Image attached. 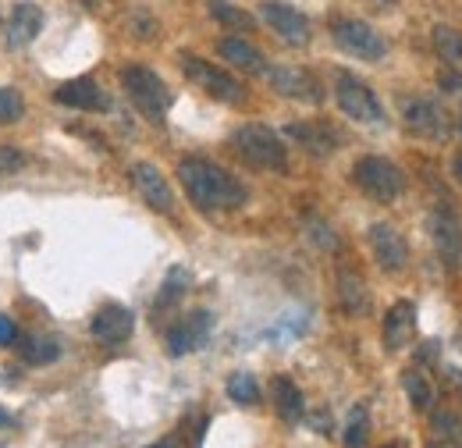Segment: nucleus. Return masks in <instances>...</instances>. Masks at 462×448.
I'll return each instance as SVG.
<instances>
[{
	"label": "nucleus",
	"mask_w": 462,
	"mask_h": 448,
	"mask_svg": "<svg viewBox=\"0 0 462 448\" xmlns=\"http://www.w3.org/2000/svg\"><path fill=\"white\" fill-rule=\"evenodd\" d=\"M22 164V157L11 150V146H0V171H11V168H18Z\"/></svg>",
	"instance_id": "obj_34"
},
{
	"label": "nucleus",
	"mask_w": 462,
	"mask_h": 448,
	"mask_svg": "<svg viewBox=\"0 0 462 448\" xmlns=\"http://www.w3.org/2000/svg\"><path fill=\"white\" fill-rule=\"evenodd\" d=\"M310 424L320 431V434H331V416H324V413H317V416H310Z\"/></svg>",
	"instance_id": "obj_36"
},
{
	"label": "nucleus",
	"mask_w": 462,
	"mask_h": 448,
	"mask_svg": "<svg viewBox=\"0 0 462 448\" xmlns=\"http://www.w3.org/2000/svg\"><path fill=\"white\" fill-rule=\"evenodd\" d=\"M22 356H25V363H32V367H47V363H54L60 356L58 341L54 338H40L32 335L25 345H22Z\"/></svg>",
	"instance_id": "obj_26"
},
{
	"label": "nucleus",
	"mask_w": 462,
	"mask_h": 448,
	"mask_svg": "<svg viewBox=\"0 0 462 448\" xmlns=\"http://www.w3.org/2000/svg\"><path fill=\"white\" fill-rule=\"evenodd\" d=\"M207 7H210V14H214L225 29H231V33H253V29H256L253 14L242 11V7H235L231 0H207Z\"/></svg>",
	"instance_id": "obj_23"
},
{
	"label": "nucleus",
	"mask_w": 462,
	"mask_h": 448,
	"mask_svg": "<svg viewBox=\"0 0 462 448\" xmlns=\"http://www.w3.org/2000/svg\"><path fill=\"white\" fill-rule=\"evenodd\" d=\"M366 434H370V416L363 406H356L346 424V448H366Z\"/></svg>",
	"instance_id": "obj_29"
},
{
	"label": "nucleus",
	"mask_w": 462,
	"mask_h": 448,
	"mask_svg": "<svg viewBox=\"0 0 462 448\" xmlns=\"http://www.w3.org/2000/svg\"><path fill=\"white\" fill-rule=\"evenodd\" d=\"M231 150L256 171H271V174L289 171V146L267 125H238L231 132Z\"/></svg>",
	"instance_id": "obj_2"
},
{
	"label": "nucleus",
	"mask_w": 462,
	"mask_h": 448,
	"mask_svg": "<svg viewBox=\"0 0 462 448\" xmlns=\"http://www.w3.org/2000/svg\"><path fill=\"white\" fill-rule=\"evenodd\" d=\"M310 228H313V235H317L320 246H328V249L335 246V235H331V228H328L324 221H310Z\"/></svg>",
	"instance_id": "obj_33"
},
{
	"label": "nucleus",
	"mask_w": 462,
	"mask_h": 448,
	"mask_svg": "<svg viewBox=\"0 0 462 448\" xmlns=\"http://www.w3.org/2000/svg\"><path fill=\"white\" fill-rule=\"evenodd\" d=\"M217 51H221V57L228 61L231 68H238V71H249V75H263V71H267V57L260 54L249 40H242V36L221 40Z\"/></svg>",
	"instance_id": "obj_20"
},
{
	"label": "nucleus",
	"mask_w": 462,
	"mask_h": 448,
	"mask_svg": "<svg viewBox=\"0 0 462 448\" xmlns=\"http://www.w3.org/2000/svg\"><path fill=\"white\" fill-rule=\"evenodd\" d=\"M132 331H135V313L128 306L107 303L93 317V338H100L104 345H121V341L132 338Z\"/></svg>",
	"instance_id": "obj_15"
},
{
	"label": "nucleus",
	"mask_w": 462,
	"mask_h": 448,
	"mask_svg": "<svg viewBox=\"0 0 462 448\" xmlns=\"http://www.w3.org/2000/svg\"><path fill=\"white\" fill-rule=\"evenodd\" d=\"M185 288H189V271L185 267H174L168 281H164V292L157 295V303H153V313H161L164 306H174L181 295H185Z\"/></svg>",
	"instance_id": "obj_28"
},
{
	"label": "nucleus",
	"mask_w": 462,
	"mask_h": 448,
	"mask_svg": "<svg viewBox=\"0 0 462 448\" xmlns=\"http://www.w3.org/2000/svg\"><path fill=\"white\" fill-rule=\"evenodd\" d=\"M14 341V324L7 317H0V345H11Z\"/></svg>",
	"instance_id": "obj_35"
},
{
	"label": "nucleus",
	"mask_w": 462,
	"mask_h": 448,
	"mask_svg": "<svg viewBox=\"0 0 462 448\" xmlns=\"http://www.w3.org/2000/svg\"><path fill=\"white\" fill-rule=\"evenodd\" d=\"M132 185L139 189V196L150 210H157V214H171L174 210V192L157 164H150V161L132 164Z\"/></svg>",
	"instance_id": "obj_11"
},
{
	"label": "nucleus",
	"mask_w": 462,
	"mask_h": 448,
	"mask_svg": "<svg viewBox=\"0 0 462 448\" xmlns=\"http://www.w3.org/2000/svg\"><path fill=\"white\" fill-rule=\"evenodd\" d=\"M97 4H100V0H86V7H97Z\"/></svg>",
	"instance_id": "obj_41"
},
{
	"label": "nucleus",
	"mask_w": 462,
	"mask_h": 448,
	"mask_svg": "<svg viewBox=\"0 0 462 448\" xmlns=\"http://www.w3.org/2000/svg\"><path fill=\"white\" fill-rule=\"evenodd\" d=\"M416 331V306L409 299H399L388 313H384V349L388 352H399L412 341Z\"/></svg>",
	"instance_id": "obj_18"
},
{
	"label": "nucleus",
	"mask_w": 462,
	"mask_h": 448,
	"mask_svg": "<svg viewBox=\"0 0 462 448\" xmlns=\"http://www.w3.org/2000/svg\"><path fill=\"white\" fill-rule=\"evenodd\" d=\"M405 128L420 139H445L448 135V114L441 111L434 100H405L402 104Z\"/></svg>",
	"instance_id": "obj_12"
},
{
	"label": "nucleus",
	"mask_w": 462,
	"mask_h": 448,
	"mask_svg": "<svg viewBox=\"0 0 462 448\" xmlns=\"http://www.w3.org/2000/svg\"><path fill=\"white\" fill-rule=\"evenodd\" d=\"M210 328H214V317H210L207 310L185 313L171 331H168V352H171V356H185V352L199 349V345L207 341V335H210Z\"/></svg>",
	"instance_id": "obj_14"
},
{
	"label": "nucleus",
	"mask_w": 462,
	"mask_h": 448,
	"mask_svg": "<svg viewBox=\"0 0 462 448\" xmlns=\"http://www.w3.org/2000/svg\"><path fill=\"white\" fill-rule=\"evenodd\" d=\"M54 100L64 104V107H75V111H104L107 107V97H104V89L93 79H71V82H64L58 93H54Z\"/></svg>",
	"instance_id": "obj_19"
},
{
	"label": "nucleus",
	"mask_w": 462,
	"mask_h": 448,
	"mask_svg": "<svg viewBox=\"0 0 462 448\" xmlns=\"http://www.w3.org/2000/svg\"><path fill=\"white\" fill-rule=\"evenodd\" d=\"M434 427H438L445 438H456V445H462V420L452 409H438V413H434Z\"/></svg>",
	"instance_id": "obj_31"
},
{
	"label": "nucleus",
	"mask_w": 462,
	"mask_h": 448,
	"mask_svg": "<svg viewBox=\"0 0 462 448\" xmlns=\"http://www.w3.org/2000/svg\"><path fill=\"white\" fill-rule=\"evenodd\" d=\"M352 182L374 203H395L405 192L402 168L395 161H388V157H359L352 164Z\"/></svg>",
	"instance_id": "obj_3"
},
{
	"label": "nucleus",
	"mask_w": 462,
	"mask_h": 448,
	"mask_svg": "<svg viewBox=\"0 0 462 448\" xmlns=\"http://www.w3.org/2000/svg\"><path fill=\"white\" fill-rule=\"evenodd\" d=\"M438 86H441L445 93H462V75L452 71V68H441V71H438Z\"/></svg>",
	"instance_id": "obj_32"
},
{
	"label": "nucleus",
	"mask_w": 462,
	"mask_h": 448,
	"mask_svg": "<svg viewBox=\"0 0 462 448\" xmlns=\"http://www.w3.org/2000/svg\"><path fill=\"white\" fill-rule=\"evenodd\" d=\"M178 64H181L185 79H189L196 89H203L207 97H214V100H221V104H242V97H245L242 82H238L235 75H228L225 68H217L214 61H203V57H196V54H181Z\"/></svg>",
	"instance_id": "obj_5"
},
{
	"label": "nucleus",
	"mask_w": 462,
	"mask_h": 448,
	"mask_svg": "<svg viewBox=\"0 0 462 448\" xmlns=\"http://www.w3.org/2000/svg\"><path fill=\"white\" fill-rule=\"evenodd\" d=\"M430 238H434V249L441 257L445 267H462V224L448 214V210H434L430 218Z\"/></svg>",
	"instance_id": "obj_13"
},
{
	"label": "nucleus",
	"mask_w": 462,
	"mask_h": 448,
	"mask_svg": "<svg viewBox=\"0 0 462 448\" xmlns=\"http://www.w3.org/2000/svg\"><path fill=\"white\" fill-rule=\"evenodd\" d=\"M263 79L271 82V89L285 100H299V104H320L324 100V86L317 75H310L306 68H291V64H278L267 68Z\"/></svg>",
	"instance_id": "obj_8"
},
{
	"label": "nucleus",
	"mask_w": 462,
	"mask_h": 448,
	"mask_svg": "<svg viewBox=\"0 0 462 448\" xmlns=\"http://www.w3.org/2000/svg\"><path fill=\"white\" fill-rule=\"evenodd\" d=\"M228 398L231 402H238V406H256V402H260V385H256V378H253V374H245V370L231 374L228 378Z\"/></svg>",
	"instance_id": "obj_27"
},
{
	"label": "nucleus",
	"mask_w": 462,
	"mask_h": 448,
	"mask_svg": "<svg viewBox=\"0 0 462 448\" xmlns=\"http://www.w3.org/2000/svg\"><path fill=\"white\" fill-rule=\"evenodd\" d=\"M274 409L285 424H299L306 416V398L299 392V385L291 378H278L274 381Z\"/></svg>",
	"instance_id": "obj_22"
},
{
	"label": "nucleus",
	"mask_w": 462,
	"mask_h": 448,
	"mask_svg": "<svg viewBox=\"0 0 462 448\" xmlns=\"http://www.w3.org/2000/svg\"><path fill=\"white\" fill-rule=\"evenodd\" d=\"M22 114H25V100H22V93H18V89L0 86V125L18 121Z\"/></svg>",
	"instance_id": "obj_30"
},
{
	"label": "nucleus",
	"mask_w": 462,
	"mask_h": 448,
	"mask_svg": "<svg viewBox=\"0 0 462 448\" xmlns=\"http://www.w3.org/2000/svg\"><path fill=\"white\" fill-rule=\"evenodd\" d=\"M285 135L291 143H299L310 157H331L338 150V135L324 121H295V125L285 128Z\"/></svg>",
	"instance_id": "obj_16"
},
{
	"label": "nucleus",
	"mask_w": 462,
	"mask_h": 448,
	"mask_svg": "<svg viewBox=\"0 0 462 448\" xmlns=\"http://www.w3.org/2000/svg\"><path fill=\"white\" fill-rule=\"evenodd\" d=\"M0 424H4V413H0Z\"/></svg>",
	"instance_id": "obj_43"
},
{
	"label": "nucleus",
	"mask_w": 462,
	"mask_h": 448,
	"mask_svg": "<svg viewBox=\"0 0 462 448\" xmlns=\"http://www.w3.org/2000/svg\"><path fill=\"white\" fill-rule=\"evenodd\" d=\"M434 51L448 64H462V33L452 25H434Z\"/></svg>",
	"instance_id": "obj_25"
},
{
	"label": "nucleus",
	"mask_w": 462,
	"mask_h": 448,
	"mask_svg": "<svg viewBox=\"0 0 462 448\" xmlns=\"http://www.w3.org/2000/svg\"><path fill=\"white\" fill-rule=\"evenodd\" d=\"M366 4H374V7H381V11H388V7H395V0H366Z\"/></svg>",
	"instance_id": "obj_38"
},
{
	"label": "nucleus",
	"mask_w": 462,
	"mask_h": 448,
	"mask_svg": "<svg viewBox=\"0 0 462 448\" xmlns=\"http://www.w3.org/2000/svg\"><path fill=\"white\" fill-rule=\"evenodd\" d=\"M366 238H370L374 260H377V267L384 275H402L405 267H409V242H405V235L395 224L388 221L370 224V235Z\"/></svg>",
	"instance_id": "obj_10"
},
{
	"label": "nucleus",
	"mask_w": 462,
	"mask_h": 448,
	"mask_svg": "<svg viewBox=\"0 0 462 448\" xmlns=\"http://www.w3.org/2000/svg\"><path fill=\"white\" fill-rule=\"evenodd\" d=\"M40 33H43V11H40V4H32V0L14 4L11 18H7V40H11V47H29Z\"/></svg>",
	"instance_id": "obj_17"
},
{
	"label": "nucleus",
	"mask_w": 462,
	"mask_h": 448,
	"mask_svg": "<svg viewBox=\"0 0 462 448\" xmlns=\"http://www.w3.org/2000/svg\"><path fill=\"white\" fill-rule=\"evenodd\" d=\"M427 448H459V445H452V442H434V445H427Z\"/></svg>",
	"instance_id": "obj_40"
},
{
	"label": "nucleus",
	"mask_w": 462,
	"mask_h": 448,
	"mask_svg": "<svg viewBox=\"0 0 462 448\" xmlns=\"http://www.w3.org/2000/svg\"><path fill=\"white\" fill-rule=\"evenodd\" d=\"M338 306L346 310L348 317H363L370 310L366 281L359 278L356 271H338Z\"/></svg>",
	"instance_id": "obj_21"
},
{
	"label": "nucleus",
	"mask_w": 462,
	"mask_h": 448,
	"mask_svg": "<svg viewBox=\"0 0 462 448\" xmlns=\"http://www.w3.org/2000/svg\"><path fill=\"white\" fill-rule=\"evenodd\" d=\"M452 174H456V178H459V182H462V154H459V157H456V164H452Z\"/></svg>",
	"instance_id": "obj_39"
},
{
	"label": "nucleus",
	"mask_w": 462,
	"mask_h": 448,
	"mask_svg": "<svg viewBox=\"0 0 462 448\" xmlns=\"http://www.w3.org/2000/svg\"><path fill=\"white\" fill-rule=\"evenodd\" d=\"M260 18L271 25V33L289 43V47H306L313 40V29H310V18L302 11H295L291 4H282V0H263L260 4Z\"/></svg>",
	"instance_id": "obj_9"
},
{
	"label": "nucleus",
	"mask_w": 462,
	"mask_h": 448,
	"mask_svg": "<svg viewBox=\"0 0 462 448\" xmlns=\"http://www.w3.org/2000/svg\"><path fill=\"white\" fill-rule=\"evenodd\" d=\"M331 36L346 54L359 57V61H381L388 54V43L381 40V33L366 22H359V18H335Z\"/></svg>",
	"instance_id": "obj_7"
},
{
	"label": "nucleus",
	"mask_w": 462,
	"mask_h": 448,
	"mask_svg": "<svg viewBox=\"0 0 462 448\" xmlns=\"http://www.w3.org/2000/svg\"><path fill=\"white\" fill-rule=\"evenodd\" d=\"M146 448H178V442H174V438H164V442H153V445H146Z\"/></svg>",
	"instance_id": "obj_37"
},
{
	"label": "nucleus",
	"mask_w": 462,
	"mask_h": 448,
	"mask_svg": "<svg viewBox=\"0 0 462 448\" xmlns=\"http://www.w3.org/2000/svg\"><path fill=\"white\" fill-rule=\"evenodd\" d=\"M121 86H125L128 100L146 114L153 125H161V121L168 117V107H171V89L164 86V79H161L157 71L132 64V68H125V71H121Z\"/></svg>",
	"instance_id": "obj_4"
},
{
	"label": "nucleus",
	"mask_w": 462,
	"mask_h": 448,
	"mask_svg": "<svg viewBox=\"0 0 462 448\" xmlns=\"http://www.w3.org/2000/svg\"><path fill=\"white\" fill-rule=\"evenodd\" d=\"M402 388H405V395H409V402H412L416 413H427V409L434 406V388H430V381H427L420 370H405Z\"/></svg>",
	"instance_id": "obj_24"
},
{
	"label": "nucleus",
	"mask_w": 462,
	"mask_h": 448,
	"mask_svg": "<svg viewBox=\"0 0 462 448\" xmlns=\"http://www.w3.org/2000/svg\"><path fill=\"white\" fill-rule=\"evenodd\" d=\"M335 97H338L342 114L352 117V121H359V125H381V121H384V107H381L377 93H374L363 79H356V75H348V71H338V79H335Z\"/></svg>",
	"instance_id": "obj_6"
},
{
	"label": "nucleus",
	"mask_w": 462,
	"mask_h": 448,
	"mask_svg": "<svg viewBox=\"0 0 462 448\" xmlns=\"http://www.w3.org/2000/svg\"><path fill=\"white\" fill-rule=\"evenodd\" d=\"M178 182L199 210H238L249 200V189L207 157H185L178 164Z\"/></svg>",
	"instance_id": "obj_1"
},
{
	"label": "nucleus",
	"mask_w": 462,
	"mask_h": 448,
	"mask_svg": "<svg viewBox=\"0 0 462 448\" xmlns=\"http://www.w3.org/2000/svg\"><path fill=\"white\" fill-rule=\"evenodd\" d=\"M459 132H462V114H459Z\"/></svg>",
	"instance_id": "obj_42"
}]
</instances>
